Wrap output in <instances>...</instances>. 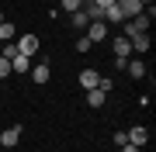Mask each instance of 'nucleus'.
<instances>
[{
  "label": "nucleus",
  "instance_id": "obj_1",
  "mask_svg": "<svg viewBox=\"0 0 156 152\" xmlns=\"http://www.w3.org/2000/svg\"><path fill=\"white\" fill-rule=\"evenodd\" d=\"M132 59V42L125 38V35H118L115 38V66L118 69H125V62Z\"/></svg>",
  "mask_w": 156,
  "mask_h": 152
},
{
  "label": "nucleus",
  "instance_id": "obj_2",
  "mask_svg": "<svg viewBox=\"0 0 156 152\" xmlns=\"http://www.w3.org/2000/svg\"><path fill=\"white\" fill-rule=\"evenodd\" d=\"M14 45H17V52H21V56L35 59V56H38V35H21Z\"/></svg>",
  "mask_w": 156,
  "mask_h": 152
},
{
  "label": "nucleus",
  "instance_id": "obj_3",
  "mask_svg": "<svg viewBox=\"0 0 156 152\" xmlns=\"http://www.w3.org/2000/svg\"><path fill=\"white\" fill-rule=\"evenodd\" d=\"M142 31H149V17H146V14H139V17H128V21H125V38H132V35H142Z\"/></svg>",
  "mask_w": 156,
  "mask_h": 152
},
{
  "label": "nucleus",
  "instance_id": "obj_4",
  "mask_svg": "<svg viewBox=\"0 0 156 152\" xmlns=\"http://www.w3.org/2000/svg\"><path fill=\"white\" fill-rule=\"evenodd\" d=\"M115 4H118V11H122V17H139L146 11L142 0H115Z\"/></svg>",
  "mask_w": 156,
  "mask_h": 152
},
{
  "label": "nucleus",
  "instance_id": "obj_5",
  "mask_svg": "<svg viewBox=\"0 0 156 152\" xmlns=\"http://www.w3.org/2000/svg\"><path fill=\"white\" fill-rule=\"evenodd\" d=\"M83 35L97 45V42H104V38H108V24H104V21H90L87 28H83Z\"/></svg>",
  "mask_w": 156,
  "mask_h": 152
},
{
  "label": "nucleus",
  "instance_id": "obj_6",
  "mask_svg": "<svg viewBox=\"0 0 156 152\" xmlns=\"http://www.w3.org/2000/svg\"><path fill=\"white\" fill-rule=\"evenodd\" d=\"M28 73H31V79H35V83H49V79H52V66H49V62H38V66H31L28 69Z\"/></svg>",
  "mask_w": 156,
  "mask_h": 152
},
{
  "label": "nucleus",
  "instance_id": "obj_7",
  "mask_svg": "<svg viewBox=\"0 0 156 152\" xmlns=\"http://www.w3.org/2000/svg\"><path fill=\"white\" fill-rule=\"evenodd\" d=\"M17 138H21V124H11L7 131H0V145H4V149H14Z\"/></svg>",
  "mask_w": 156,
  "mask_h": 152
},
{
  "label": "nucleus",
  "instance_id": "obj_8",
  "mask_svg": "<svg viewBox=\"0 0 156 152\" xmlns=\"http://www.w3.org/2000/svg\"><path fill=\"white\" fill-rule=\"evenodd\" d=\"M128 142L142 149L146 142H149V128H146V124H135V128H128Z\"/></svg>",
  "mask_w": 156,
  "mask_h": 152
},
{
  "label": "nucleus",
  "instance_id": "obj_9",
  "mask_svg": "<svg viewBox=\"0 0 156 152\" xmlns=\"http://www.w3.org/2000/svg\"><path fill=\"white\" fill-rule=\"evenodd\" d=\"M125 73L132 76V79H142V76H146V62H142V59H128V62H125Z\"/></svg>",
  "mask_w": 156,
  "mask_h": 152
},
{
  "label": "nucleus",
  "instance_id": "obj_10",
  "mask_svg": "<svg viewBox=\"0 0 156 152\" xmlns=\"http://www.w3.org/2000/svg\"><path fill=\"white\" fill-rule=\"evenodd\" d=\"M132 52H149V31H142V35H132Z\"/></svg>",
  "mask_w": 156,
  "mask_h": 152
},
{
  "label": "nucleus",
  "instance_id": "obj_11",
  "mask_svg": "<svg viewBox=\"0 0 156 152\" xmlns=\"http://www.w3.org/2000/svg\"><path fill=\"white\" fill-rule=\"evenodd\" d=\"M87 104H90V107H104V104H108V93L94 86V90H87Z\"/></svg>",
  "mask_w": 156,
  "mask_h": 152
},
{
  "label": "nucleus",
  "instance_id": "obj_12",
  "mask_svg": "<svg viewBox=\"0 0 156 152\" xmlns=\"http://www.w3.org/2000/svg\"><path fill=\"white\" fill-rule=\"evenodd\" d=\"M11 69H14V73H28V69H31V59H28V56H21V52H17V56L11 59Z\"/></svg>",
  "mask_w": 156,
  "mask_h": 152
},
{
  "label": "nucleus",
  "instance_id": "obj_13",
  "mask_svg": "<svg viewBox=\"0 0 156 152\" xmlns=\"http://www.w3.org/2000/svg\"><path fill=\"white\" fill-rule=\"evenodd\" d=\"M97 76H101V73L83 69V73H80V86H83V90H94V86H97Z\"/></svg>",
  "mask_w": 156,
  "mask_h": 152
},
{
  "label": "nucleus",
  "instance_id": "obj_14",
  "mask_svg": "<svg viewBox=\"0 0 156 152\" xmlns=\"http://www.w3.org/2000/svg\"><path fill=\"white\" fill-rule=\"evenodd\" d=\"M69 17H73V21H69V24H73V28H76V31H83V28H87V24H90V17L83 14V7H80V11H73Z\"/></svg>",
  "mask_w": 156,
  "mask_h": 152
},
{
  "label": "nucleus",
  "instance_id": "obj_15",
  "mask_svg": "<svg viewBox=\"0 0 156 152\" xmlns=\"http://www.w3.org/2000/svg\"><path fill=\"white\" fill-rule=\"evenodd\" d=\"M14 38V21H4L0 24V42H11Z\"/></svg>",
  "mask_w": 156,
  "mask_h": 152
},
{
  "label": "nucleus",
  "instance_id": "obj_16",
  "mask_svg": "<svg viewBox=\"0 0 156 152\" xmlns=\"http://www.w3.org/2000/svg\"><path fill=\"white\" fill-rule=\"evenodd\" d=\"M97 90L111 93V90H115V79H111V76H97Z\"/></svg>",
  "mask_w": 156,
  "mask_h": 152
},
{
  "label": "nucleus",
  "instance_id": "obj_17",
  "mask_svg": "<svg viewBox=\"0 0 156 152\" xmlns=\"http://www.w3.org/2000/svg\"><path fill=\"white\" fill-rule=\"evenodd\" d=\"M0 56H4V59H14L17 56V45H14V42H4V45H0Z\"/></svg>",
  "mask_w": 156,
  "mask_h": 152
},
{
  "label": "nucleus",
  "instance_id": "obj_18",
  "mask_svg": "<svg viewBox=\"0 0 156 152\" xmlns=\"http://www.w3.org/2000/svg\"><path fill=\"white\" fill-rule=\"evenodd\" d=\"M90 49H94V42H90L87 35H80V42H76V52H90Z\"/></svg>",
  "mask_w": 156,
  "mask_h": 152
},
{
  "label": "nucleus",
  "instance_id": "obj_19",
  "mask_svg": "<svg viewBox=\"0 0 156 152\" xmlns=\"http://www.w3.org/2000/svg\"><path fill=\"white\" fill-rule=\"evenodd\" d=\"M4 76H11V59L0 56V79H4Z\"/></svg>",
  "mask_w": 156,
  "mask_h": 152
},
{
  "label": "nucleus",
  "instance_id": "obj_20",
  "mask_svg": "<svg viewBox=\"0 0 156 152\" xmlns=\"http://www.w3.org/2000/svg\"><path fill=\"white\" fill-rule=\"evenodd\" d=\"M115 145H118V149L128 145V131H115Z\"/></svg>",
  "mask_w": 156,
  "mask_h": 152
},
{
  "label": "nucleus",
  "instance_id": "obj_21",
  "mask_svg": "<svg viewBox=\"0 0 156 152\" xmlns=\"http://www.w3.org/2000/svg\"><path fill=\"white\" fill-rule=\"evenodd\" d=\"M94 4L101 7V11H104V7H111V4H115V0H94Z\"/></svg>",
  "mask_w": 156,
  "mask_h": 152
},
{
  "label": "nucleus",
  "instance_id": "obj_22",
  "mask_svg": "<svg viewBox=\"0 0 156 152\" xmlns=\"http://www.w3.org/2000/svg\"><path fill=\"white\" fill-rule=\"evenodd\" d=\"M122 152H139V145H132V142H128V145H122Z\"/></svg>",
  "mask_w": 156,
  "mask_h": 152
},
{
  "label": "nucleus",
  "instance_id": "obj_23",
  "mask_svg": "<svg viewBox=\"0 0 156 152\" xmlns=\"http://www.w3.org/2000/svg\"><path fill=\"white\" fill-rule=\"evenodd\" d=\"M0 24H4V11H0Z\"/></svg>",
  "mask_w": 156,
  "mask_h": 152
},
{
  "label": "nucleus",
  "instance_id": "obj_24",
  "mask_svg": "<svg viewBox=\"0 0 156 152\" xmlns=\"http://www.w3.org/2000/svg\"><path fill=\"white\" fill-rule=\"evenodd\" d=\"M4 152H14V149H4Z\"/></svg>",
  "mask_w": 156,
  "mask_h": 152
}]
</instances>
